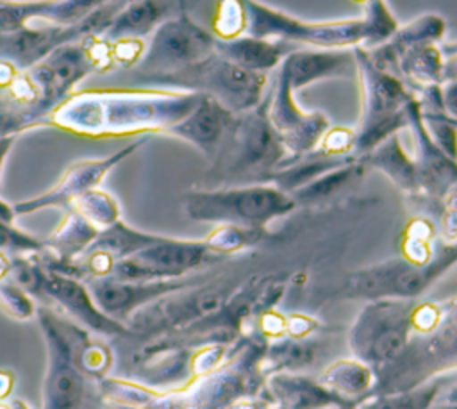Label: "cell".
<instances>
[{
	"label": "cell",
	"instance_id": "cell-25",
	"mask_svg": "<svg viewBox=\"0 0 457 409\" xmlns=\"http://www.w3.org/2000/svg\"><path fill=\"white\" fill-rule=\"evenodd\" d=\"M171 14L168 0H129L112 18L102 36L109 41L120 38H145Z\"/></svg>",
	"mask_w": 457,
	"mask_h": 409
},
{
	"label": "cell",
	"instance_id": "cell-37",
	"mask_svg": "<svg viewBox=\"0 0 457 409\" xmlns=\"http://www.w3.org/2000/svg\"><path fill=\"white\" fill-rule=\"evenodd\" d=\"M86 59L93 71L96 73H107L114 70L112 54H111V41L105 39L102 34H93L80 41Z\"/></svg>",
	"mask_w": 457,
	"mask_h": 409
},
{
	"label": "cell",
	"instance_id": "cell-34",
	"mask_svg": "<svg viewBox=\"0 0 457 409\" xmlns=\"http://www.w3.org/2000/svg\"><path fill=\"white\" fill-rule=\"evenodd\" d=\"M0 309L20 321L34 318L37 311L30 295L11 277L0 280Z\"/></svg>",
	"mask_w": 457,
	"mask_h": 409
},
{
	"label": "cell",
	"instance_id": "cell-12",
	"mask_svg": "<svg viewBox=\"0 0 457 409\" xmlns=\"http://www.w3.org/2000/svg\"><path fill=\"white\" fill-rule=\"evenodd\" d=\"M216 50V38L211 30L200 27L195 20L180 11L177 16L164 20L146 45V52L137 70V79L164 75L195 64Z\"/></svg>",
	"mask_w": 457,
	"mask_h": 409
},
{
	"label": "cell",
	"instance_id": "cell-35",
	"mask_svg": "<svg viewBox=\"0 0 457 409\" xmlns=\"http://www.w3.org/2000/svg\"><path fill=\"white\" fill-rule=\"evenodd\" d=\"M423 125L436 146L457 161V125L445 113L421 114Z\"/></svg>",
	"mask_w": 457,
	"mask_h": 409
},
{
	"label": "cell",
	"instance_id": "cell-21",
	"mask_svg": "<svg viewBox=\"0 0 457 409\" xmlns=\"http://www.w3.org/2000/svg\"><path fill=\"white\" fill-rule=\"evenodd\" d=\"M234 116L236 114L230 113L216 98L202 95L195 109L179 123H175L166 132V136L184 139L204 152L207 157H216Z\"/></svg>",
	"mask_w": 457,
	"mask_h": 409
},
{
	"label": "cell",
	"instance_id": "cell-9",
	"mask_svg": "<svg viewBox=\"0 0 457 409\" xmlns=\"http://www.w3.org/2000/svg\"><path fill=\"white\" fill-rule=\"evenodd\" d=\"M412 311V304L407 300H371L350 332L355 357L377 368H387L396 363L407 350L414 330Z\"/></svg>",
	"mask_w": 457,
	"mask_h": 409
},
{
	"label": "cell",
	"instance_id": "cell-22",
	"mask_svg": "<svg viewBox=\"0 0 457 409\" xmlns=\"http://www.w3.org/2000/svg\"><path fill=\"white\" fill-rule=\"evenodd\" d=\"M445 32H446V20L439 14L428 13L414 18L403 27H398L389 39L377 45L375 48H366V46L364 48L375 66L395 75L396 64L405 52L420 45H430V43L437 45L445 38Z\"/></svg>",
	"mask_w": 457,
	"mask_h": 409
},
{
	"label": "cell",
	"instance_id": "cell-28",
	"mask_svg": "<svg viewBox=\"0 0 457 409\" xmlns=\"http://www.w3.org/2000/svg\"><path fill=\"white\" fill-rule=\"evenodd\" d=\"M320 380L336 395L350 402L352 398H357L373 388L375 375L371 366L355 357L332 363Z\"/></svg>",
	"mask_w": 457,
	"mask_h": 409
},
{
	"label": "cell",
	"instance_id": "cell-19",
	"mask_svg": "<svg viewBox=\"0 0 457 409\" xmlns=\"http://www.w3.org/2000/svg\"><path fill=\"white\" fill-rule=\"evenodd\" d=\"M407 129L414 136L416 143V171H418V184L420 193H425L434 198H443V195L457 184V161L448 157L445 152H441L436 143L430 139L421 111L418 107L416 98H412L409 105V125Z\"/></svg>",
	"mask_w": 457,
	"mask_h": 409
},
{
	"label": "cell",
	"instance_id": "cell-15",
	"mask_svg": "<svg viewBox=\"0 0 457 409\" xmlns=\"http://www.w3.org/2000/svg\"><path fill=\"white\" fill-rule=\"evenodd\" d=\"M209 280L207 275L195 273L179 279H161V280H118L112 277L87 279L84 280L95 304L100 311L112 320L125 323L143 305L170 295L173 291L191 288Z\"/></svg>",
	"mask_w": 457,
	"mask_h": 409
},
{
	"label": "cell",
	"instance_id": "cell-32",
	"mask_svg": "<svg viewBox=\"0 0 457 409\" xmlns=\"http://www.w3.org/2000/svg\"><path fill=\"white\" fill-rule=\"evenodd\" d=\"M439 389L441 380L412 386L407 389H396L393 393H382L380 396L364 402L359 409H428L434 404Z\"/></svg>",
	"mask_w": 457,
	"mask_h": 409
},
{
	"label": "cell",
	"instance_id": "cell-14",
	"mask_svg": "<svg viewBox=\"0 0 457 409\" xmlns=\"http://www.w3.org/2000/svg\"><path fill=\"white\" fill-rule=\"evenodd\" d=\"M268 116L287 152V159L282 164L312 152L330 127V121L323 113H305L298 107L295 89L280 66L273 93L270 95Z\"/></svg>",
	"mask_w": 457,
	"mask_h": 409
},
{
	"label": "cell",
	"instance_id": "cell-8",
	"mask_svg": "<svg viewBox=\"0 0 457 409\" xmlns=\"http://www.w3.org/2000/svg\"><path fill=\"white\" fill-rule=\"evenodd\" d=\"M268 104L270 95L257 107L234 116L216 155L225 173L261 182L287 159L282 139L270 121Z\"/></svg>",
	"mask_w": 457,
	"mask_h": 409
},
{
	"label": "cell",
	"instance_id": "cell-33",
	"mask_svg": "<svg viewBox=\"0 0 457 409\" xmlns=\"http://www.w3.org/2000/svg\"><path fill=\"white\" fill-rule=\"evenodd\" d=\"M211 34L221 41L246 34V13L241 0H218L211 20Z\"/></svg>",
	"mask_w": 457,
	"mask_h": 409
},
{
	"label": "cell",
	"instance_id": "cell-46",
	"mask_svg": "<svg viewBox=\"0 0 457 409\" xmlns=\"http://www.w3.org/2000/svg\"><path fill=\"white\" fill-rule=\"evenodd\" d=\"M11 409H30V407H29L23 400H20V398H18V400H14V402L11 404Z\"/></svg>",
	"mask_w": 457,
	"mask_h": 409
},
{
	"label": "cell",
	"instance_id": "cell-39",
	"mask_svg": "<svg viewBox=\"0 0 457 409\" xmlns=\"http://www.w3.org/2000/svg\"><path fill=\"white\" fill-rule=\"evenodd\" d=\"M353 139H355L353 129H346V127L330 129L328 127V130L323 134L321 141L318 143L316 150L328 154V155H352Z\"/></svg>",
	"mask_w": 457,
	"mask_h": 409
},
{
	"label": "cell",
	"instance_id": "cell-23",
	"mask_svg": "<svg viewBox=\"0 0 457 409\" xmlns=\"http://www.w3.org/2000/svg\"><path fill=\"white\" fill-rule=\"evenodd\" d=\"M270 386L284 409H352L348 400L336 395L321 380L316 382L293 371L277 373Z\"/></svg>",
	"mask_w": 457,
	"mask_h": 409
},
{
	"label": "cell",
	"instance_id": "cell-48",
	"mask_svg": "<svg viewBox=\"0 0 457 409\" xmlns=\"http://www.w3.org/2000/svg\"><path fill=\"white\" fill-rule=\"evenodd\" d=\"M0 409H11V405H5V404L0 402Z\"/></svg>",
	"mask_w": 457,
	"mask_h": 409
},
{
	"label": "cell",
	"instance_id": "cell-16",
	"mask_svg": "<svg viewBox=\"0 0 457 409\" xmlns=\"http://www.w3.org/2000/svg\"><path fill=\"white\" fill-rule=\"evenodd\" d=\"M148 141V136H139L136 141L129 143L127 146L120 148L118 152L105 155L102 159H82L77 163H71L61 179L45 193L14 204V213L18 214H29L36 213L39 209L46 207H68V204L77 198L79 195L98 188L100 182L105 179V175L118 166L121 161L130 157L139 146H143Z\"/></svg>",
	"mask_w": 457,
	"mask_h": 409
},
{
	"label": "cell",
	"instance_id": "cell-13",
	"mask_svg": "<svg viewBox=\"0 0 457 409\" xmlns=\"http://www.w3.org/2000/svg\"><path fill=\"white\" fill-rule=\"evenodd\" d=\"M223 257L225 255L214 252L205 239L164 236L161 241L116 261L109 277L118 280L179 279Z\"/></svg>",
	"mask_w": 457,
	"mask_h": 409
},
{
	"label": "cell",
	"instance_id": "cell-38",
	"mask_svg": "<svg viewBox=\"0 0 457 409\" xmlns=\"http://www.w3.org/2000/svg\"><path fill=\"white\" fill-rule=\"evenodd\" d=\"M146 52L143 38H120L111 41L114 68H136Z\"/></svg>",
	"mask_w": 457,
	"mask_h": 409
},
{
	"label": "cell",
	"instance_id": "cell-29",
	"mask_svg": "<svg viewBox=\"0 0 457 409\" xmlns=\"http://www.w3.org/2000/svg\"><path fill=\"white\" fill-rule=\"evenodd\" d=\"M164 236L145 232L139 229H134L127 225L123 220H118L114 225L100 230L96 239L89 245V248L102 250L109 254L114 261L125 259L157 241H161Z\"/></svg>",
	"mask_w": 457,
	"mask_h": 409
},
{
	"label": "cell",
	"instance_id": "cell-45",
	"mask_svg": "<svg viewBox=\"0 0 457 409\" xmlns=\"http://www.w3.org/2000/svg\"><path fill=\"white\" fill-rule=\"evenodd\" d=\"M428 409H457V404H453V402H445V404H439V405H430Z\"/></svg>",
	"mask_w": 457,
	"mask_h": 409
},
{
	"label": "cell",
	"instance_id": "cell-4",
	"mask_svg": "<svg viewBox=\"0 0 457 409\" xmlns=\"http://www.w3.org/2000/svg\"><path fill=\"white\" fill-rule=\"evenodd\" d=\"M362 111L353 139L352 155L361 159L387 138L409 125V105L414 98L396 75L373 64L364 46H353Z\"/></svg>",
	"mask_w": 457,
	"mask_h": 409
},
{
	"label": "cell",
	"instance_id": "cell-24",
	"mask_svg": "<svg viewBox=\"0 0 457 409\" xmlns=\"http://www.w3.org/2000/svg\"><path fill=\"white\" fill-rule=\"evenodd\" d=\"M293 50L295 48L289 43L253 38L248 34H243L228 41L216 39V52L220 55L239 64L245 70L266 75L271 70L278 68L284 57Z\"/></svg>",
	"mask_w": 457,
	"mask_h": 409
},
{
	"label": "cell",
	"instance_id": "cell-26",
	"mask_svg": "<svg viewBox=\"0 0 457 409\" xmlns=\"http://www.w3.org/2000/svg\"><path fill=\"white\" fill-rule=\"evenodd\" d=\"M359 161L362 166H370L386 173L400 189L407 193H420L414 157L407 155L398 134L382 141Z\"/></svg>",
	"mask_w": 457,
	"mask_h": 409
},
{
	"label": "cell",
	"instance_id": "cell-44",
	"mask_svg": "<svg viewBox=\"0 0 457 409\" xmlns=\"http://www.w3.org/2000/svg\"><path fill=\"white\" fill-rule=\"evenodd\" d=\"M18 136H0V179H2V166H4V161L9 154V150L12 148L14 141H16Z\"/></svg>",
	"mask_w": 457,
	"mask_h": 409
},
{
	"label": "cell",
	"instance_id": "cell-42",
	"mask_svg": "<svg viewBox=\"0 0 457 409\" xmlns=\"http://www.w3.org/2000/svg\"><path fill=\"white\" fill-rule=\"evenodd\" d=\"M18 71L20 70L14 64H11L9 61L0 59V89H5L12 82V79L16 77Z\"/></svg>",
	"mask_w": 457,
	"mask_h": 409
},
{
	"label": "cell",
	"instance_id": "cell-7",
	"mask_svg": "<svg viewBox=\"0 0 457 409\" xmlns=\"http://www.w3.org/2000/svg\"><path fill=\"white\" fill-rule=\"evenodd\" d=\"M36 316L48 352L43 409H105L98 379L86 375L75 364L71 321L59 316L50 305H39Z\"/></svg>",
	"mask_w": 457,
	"mask_h": 409
},
{
	"label": "cell",
	"instance_id": "cell-20",
	"mask_svg": "<svg viewBox=\"0 0 457 409\" xmlns=\"http://www.w3.org/2000/svg\"><path fill=\"white\" fill-rule=\"evenodd\" d=\"M280 68L286 71L295 91L323 79H357V61L353 48L293 50L284 57Z\"/></svg>",
	"mask_w": 457,
	"mask_h": 409
},
{
	"label": "cell",
	"instance_id": "cell-50",
	"mask_svg": "<svg viewBox=\"0 0 457 409\" xmlns=\"http://www.w3.org/2000/svg\"><path fill=\"white\" fill-rule=\"evenodd\" d=\"M452 121H453V123H455V125H457V120H452Z\"/></svg>",
	"mask_w": 457,
	"mask_h": 409
},
{
	"label": "cell",
	"instance_id": "cell-27",
	"mask_svg": "<svg viewBox=\"0 0 457 409\" xmlns=\"http://www.w3.org/2000/svg\"><path fill=\"white\" fill-rule=\"evenodd\" d=\"M445 55L436 43L420 45L405 52L398 64L395 75L402 79L411 91L425 86L443 84Z\"/></svg>",
	"mask_w": 457,
	"mask_h": 409
},
{
	"label": "cell",
	"instance_id": "cell-11",
	"mask_svg": "<svg viewBox=\"0 0 457 409\" xmlns=\"http://www.w3.org/2000/svg\"><path fill=\"white\" fill-rule=\"evenodd\" d=\"M127 2L112 0L71 25H29L12 32H0V59L9 61L18 70H27L57 48L80 43L93 34H102Z\"/></svg>",
	"mask_w": 457,
	"mask_h": 409
},
{
	"label": "cell",
	"instance_id": "cell-2",
	"mask_svg": "<svg viewBox=\"0 0 457 409\" xmlns=\"http://www.w3.org/2000/svg\"><path fill=\"white\" fill-rule=\"evenodd\" d=\"M93 73L82 43L57 48L43 61L20 70L0 95V136H20L41 121Z\"/></svg>",
	"mask_w": 457,
	"mask_h": 409
},
{
	"label": "cell",
	"instance_id": "cell-36",
	"mask_svg": "<svg viewBox=\"0 0 457 409\" xmlns=\"http://www.w3.org/2000/svg\"><path fill=\"white\" fill-rule=\"evenodd\" d=\"M316 350L307 341H284L282 345L273 346L270 359L275 366L286 368L287 371H296L298 368H303L314 361Z\"/></svg>",
	"mask_w": 457,
	"mask_h": 409
},
{
	"label": "cell",
	"instance_id": "cell-30",
	"mask_svg": "<svg viewBox=\"0 0 457 409\" xmlns=\"http://www.w3.org/2000/svg\"><path fill=\"white\" fill-rule=\"evenodd\" d=\"M362 170H364V166H362L361 161L346 163L343 166H337V168L320 175L318 179H314L307 186L293 191L291 196L296 202V205L327 200L332 195H336L337 191H341L348 182L357 179L362 173Z\"/></svg>",
	"mask_w": 457,
	"mask_h": 409
},
{
	"label": "cell",
	"instance_id": "cell-40",
	"mask_svg": "<svg viewBox=\"0 0 457 409\" xmlns=\"http://www.w3.org/2000/svg\"><path fill=\"white\" fill-rule=\"evenodd\" d=\"M441 52L445 55V68H443V82L457 80V41L443 43Z\"/></svg>",
	"mask_w": 457,
	"mask_h": 409
},
{
	"label": "cell",
	"instance_id": "cell-43",
	"mask_svg": "<svg viewBox=\"0 0 457 409\" xmlns=\"http://www.w3.org/2000/svg\"><path fill=\"white\" fill-rule=\"evenodd\" d=\"M12 382H14V375L7 370H0V402L9 396L11 389H12Z\"/></svg>",
	"mask_w": 457,
	"mask_h": 409
},
{
	"label": "cell",
	"instance_id": "cell-31",
	"mask_svg": "<svg viewBox=\"0 0 457 409\" xmlns=\"http://www.w3.org/2000/svg\"><path fill=\"white\" fill-rule=\"evenodd\" d=\"M66 209L75 211L80 216H84L98 230H104V229L114 225L118 220H121L120 205H118L116 198L100 188H93V189L79 195L77 198H73L68 204Z\"/></svg>",
	"mask_w": 457,
	"mask_h": 409
},
{
	"label": "cell",
	"instance_id": "cell-1",
	"mask_svg": "<svg viewBox=\"0 0 457 409\" xmlns=\"http://www.w3.org/2000/svg\"><path fill=\"white\" fill-rule=\"evenodd\" d=\"M202 93L164 88H89L66 96L39 125L79 138L164 134L186 118Z\"/></svg>",
	"mask_w": 457,
	"mask_h": 409
},
{
	"label": "cell",
	"instance_id": "cell-10",
	"mask_svg": "<svg viewBox=\"0 0 457 409\" xmlns=\"http://www.w3.org/2000/svg\"><path fill=\"white\" fill-rule=\"evenodd\" d=\"M457 263V243H446L427 263L393 259L353 273L346 284V295L370 300H411L423 293L437 277Z\"/></svg>",
	"mask_w": 457,
	"mask_h": 409
},
{
	"label": "cell",
	"instance_id": "cell-5",
	"mask_svg": "<svg viewBox=\"0 0 457 409\" xmlns=\"http://www.w3.org/2000/svg\"><path fill=\"white\" fill-rule=\"evenodd\" d=\"M182 207L195 221L264 230L270 221L289 214L296 202L289 193L270 182H253L187 191L182 196Z\"/></svg>",
	"mask_w": 457,
	"mask_h": 409
},
{
	"label": "cell",
	"instance_id": "cell-6",
	"mask_svg": "<svg viewBox=\"0 0 457 409\" xmlns=\"http://www.w3.org/2000/svg\"><path fill=\"white\" fill-rule=\"evenodd\" d=\"M137 82L143 88H164L209 95L223 104L230 113L241 114L262 102L268 75L245 70L214 50L209 57L182 70L143 77Z\"/></svg>",
	"mask_w": 457,
	"mask_h": 409
},
{
	"label": "cell",
	"instance_id": "cell-49",
	"mask_svg": "<svg viewBox=\"0 0 457 409\" xmlns=\"http://www.w3.org/2000/svg\"><path fill=\"white\" fill-rule=\"evenodd\" d=\"M353 2H357V4H362V5H364V4H368L370 0H353Z\"/></svg>",
	"mask_w": 457,
	"mask_h": 409
},
{
	"label": "cell",
	"instance_id": "cell-41",
	"mask_svg": "<svg viewBox=\"0 0 457 409\" xmlns=\"http://www.w3.org/2000/svg\"><path fill=\"white\" fill-rule=\"evenodd\" d=\"M441 93H443L445 114L450 116L452 120H457V80L443 82Z\"/></svg>",
	"mask_w": 457,
	"mask_h": 409
},
{
	"label": "cell",
	"instance_id": "cell-17",
	"mask_svg": "<svg viewBox=\"0 0 457 409\" xmlns=\"http://www.w3.org/2000/svg\"><path fill=\"white\" fill-rule=\"evenodd\" d=\"M41 268L43 271L39 300H45L43 305H50V300H55L68 314H73L79 321H82L95 332L105 336H132L125 323L112 320L111 316L100 311L84 280L50 270L43 264Z\"/></svg>",
	"mask_w": 457,
	"mask_h": 409
},
{
	"label": "cell",
	"instance_id": "cell-3",
	"mask_svg": "<svg viewBox=\"0 0 457 409\" xmlns=\"http://www.w3.org/2000/svg\"><path fill=\"white\" fill-rule=\"evenodd\" d=\"M246 13V34L262 39L302 43L316 48H353L380 45L400 27L384 0L364 4V14L352 20L307 21L257 0H241Z\"/></svg>",
	"mask_w": 457,
	"mask_h": 409
},
{
	"label": "cell",
	"instance_id": "cell-18",
	"mask_svg": "<svg viewBox=\"0 0 457 409\" xmlns=\"http://www.w3.org/2000/svg\"><path fill=\"white\" fill-rule=\"evenodd\" d=\"M112 0H0V32L29 27L34 20L71 25Z\"/></svg>",
	"mask_w": 457,
	"mask_h": 409
},
{
	"label": "cell",
	"instance_id": "cell-47",
	"mask_svg": "<svg viewBox=\"0 0 457 409\" xmlns=\"http://www.w3.org/2000/svg\"><path fill=\"white\" fill-rule=\"evenodd\" d=\"M446 400H448V402H453V404H457V386H455V388H452V389L448 391V395H446Z\"/></svg>",
	"mask_w": 457,
	"mask_h": 409
}]
</instances>
